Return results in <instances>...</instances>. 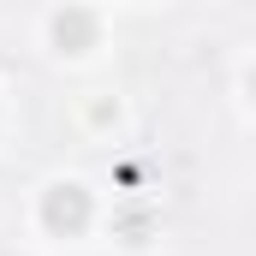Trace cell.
Listing matches in <instances>:
<instances>
[{
  "mask_svg": "<svg viewBox=\"0 0 256 256\" xmlns=\"http://www.w3.org/2000/svg\"><path fill=\"white\" fill-rule=\"evenodd\" d=\"M42 220H48L54 232H78V226L90 220V196L78 191V185H60V191H48V202H42Z\"/></svg>",
  "mask_w": 256,
  "mask_h": 256,
  "instance_id": "6da1fadb",
  "label": "cell"
},
{
  "mask_svg": "<svg viewBox=\"0 0 256 256\" xmlns=\"http://www.w3.org/2000/svg\"><path fill=\"white\" fill-rule=\"evenodd\" d=\"M54 36H60V48H90L96 18H90V12H60V18H54Z\"/></svg>",
  "mask_w": 256,
  "mask_h": 256,
  "instance_id": "7a4b0ae2",
  "label": "cell"
},
{
  "mask_svg": "<svg viewBox=\"0 0 256 256\" xmlns=\"http://www.w3.org/2000/svg\"><path fill=\"white\" fill-rule=\"evenodd\" d=\"M250 96H256V72H250Z\"/></svg>",
  "mask_w": 256,
  "mask_h": 256,
  "instance_id": "3957f363",
  "label": "cell"
}]
</instances>
